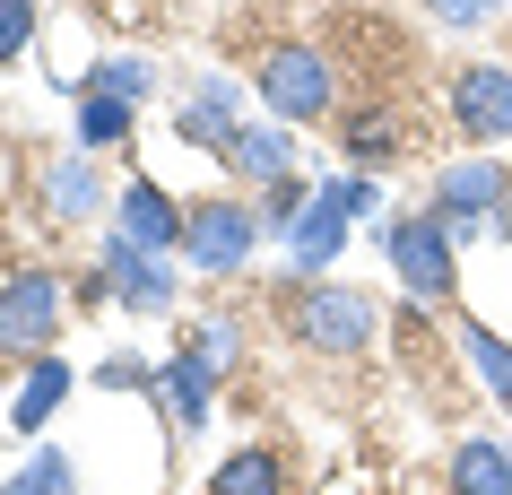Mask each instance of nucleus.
<instances>
[{
	"label": "nucleus",
	"mask_w": 512,
	"mask_h": 495,
	"mask_svg": "<svg viewBox=\"0 0 512 495\" xmlns=\"http://www.w3.org/2000/svg\"><path fill=\"white\" fill-rule=\"evenodd\" d=\"M452 495H512V452L495 435H460L452 452Z\"/></svg>",
	"instance_id": "6ab92c4d"
},
{
	"label": "nucleus",
	"mask_w": 512,
	"mask_h": 495,
	"mask_svg": "<svg viewBox=\"0 0 512 495\" xmlns=\"http://www.w3.org/2000/svg\"><path fill=\"white\" fill-rule=\"evenodd\" d=\"M183 226H191V209L165 192V183H148V174L113 192V235H122V244H139V252H183Z\"/></svg>",
	"instance_id": "9d476101"
},
{
	"label": "nucleus",
	"mask_w": 512,
	"mask_h": 495,
	"mask_svg": "<svg viewBox=\"0 0 512 495\" xmlns=\"http://www.w3.org/2000/svg\"><path fill=\"white\" fill-rule=\"evenodd\" d=\"M96 278H105V296L131 304V313H174V261H165V252H139V244H122V235H105Z\"/></svg>",
	"instance_id": "1a4fd4ad"
},
{
	"label": "nucleus",
	"mask_w": 512,
	"mask_h": 495,
	"mask_svg": "<svg viewBox=\"0 0 512 495\" xmlns=\"http://www.w3.org/2000/svg\"><path fill=\"white\" fill-rule=\"evenodd\" d=\"M70 383H79V374H70V357L27 365V383H18V400H9V426H18V435H44V426H53V409L70 400Z\"/></svg>",
	"instance_id": "dca6fc26"
},
{
	"label": "nucleus",
	"mask_w": 512,
	"mask_h": 495,
	"mask_svg": "<svg viewBox=\"0 0 512 495\" xmlns=\"http://www.w3.org/2000/svg\"><path fill=\"white\" fill-rule=\"evenodd\" d=\"M209 495H287V461L270 443H243V452H226L209 469Z\"/></svg>",
	"instance_id": "a211bd4d"
},
{
	"label": "nucleus",
	"mask_w": 512,
	"mask_h": 495,
	"mask_svg": "<svg viewBox=\"0 0 512 495\" xmlns=\"http://www.w3.org/2000/svg\"><path fill=\"white\" fill-rule=\"evenodd\" d=\"M348 218H356V200H348V174H322V183H313V200H304V218L287 226L296 278H322L330 261L348 252Z\"/></svg>",
	"instance_id": "0eeeda50"
},
{
	"label": "nucleus",
	"mask_w": 512,
	"mask_h": 495,
	"mask_svg": "<svg viewBox=\"0 0 512 495\" xmlns=\"http://www.w3.org/2000/svg\"><path fill=\"white\" fill-rule=\"evenodd\" d=\"M131 131H139V105H131V96H105V87H87V96H79V148H87V157H105V148L122 157Z\"/></svg>",
	"instance_id": "f3484780"
},
{
	"label": "nucleus",
	"mask_w": 512,
	"mask_h": 495,
	"mask_svg": "<svg viewBox=\"0 0 512 495\" xmlns=\"http://www.w3.org/2000/svg\"><path fill=\"white\" fill-rule=\"evenodd\" d=\"M61 313H70V296H61V270H9L0 278V357H27L44 365L61 339Z\"/></svg>",
	"instance_id": "7ed1b4c3"
},
{
	"label": "nucleus",
	"mask_w": 512,
	"mask_h": 495,
	"mask_svg": "<svg viewBox=\"0 0 512 495\" xmlns=\"http://www.w3.org/2000/svg\"><path fill=\"white\" fill-rule=\"evenodd\" d=\"M296 339L313 348V357H365L374 348V330H382V313H374V296H356V287H339V278H304L296 287Z\"/></svg>",
	"instance_id": "20e7f679"
},
{
	"label": "nucleus",
	"mask_w": 512,
	"mask_h": 495,
	"mask_svg": "<svg viewBox=\"0 0 512 495\" xmlns=\"http://www.w3.org/2000/svg\"><path fill=\"white\" fill-rule=\"evenodd\" d=\"M252 252H261V218H252V200H200L183 226V261L209 278H235L252 270Z\"/></svg>",
	"instance_id": "39448f33"
},
{
	"label": "nucleus",
	"mask_w": 512,
	"mask_h": 495,
	"mask_svg": "<svg viewBox=\"0 0 512 495\" xmlns=\"http://www.w3.org/2000/svg\"><path fill=\"white\" fill-rule=\"evenodd\" d=\"M70 487H79V469H70V452H53V443H44V452H35V461L18 469V478H9L0 495H70Z\"/></svg>",
	"instance_id": "5701e85b"
},
{
	"label": "nucleus",
	"mask_w": 512,
	"mask_h": 495,
	"mask_svg": "<svg viewBox=\"0 0 512 495\" xmlns=\"http://www.w3.org/2000/svg\"><path fill=\"white\" fill-rule=\"evenodd\" d=\"M452 122H460V139H478V148L512 139V61H460Z\"/></svg>",
	"instance_id": "6e6552de"
},
{
	"label": "nucleus",
	"mask_w": 512,
	"mask_h": 495,
	"mask_svg": "<svg viewBox=\"0 0 512 495\" xmlns=\"http://www.w3.org/2000/svg\"><path fill=\"white\" fill-rule=\"evenodd\" d=\"M44 218H53V226L113 218V192H105V174H96V157H87V148H70V157L44 165Z\"/></svg>",
	"instance_id": "f8f14e48"
},
{
	"label": "nucleus",
	"mask_w": 512,
	"mask_h": 495,
	"mask_svg": "<svg viewBox=\"0 0 512 495\" xmlns=\"http://www.w3.org/2000/svg\"><path fill=\"white\" fill-rule=\"evenodd\" d=\"M235 131H243V87L226 79V70H200V79H191V96L174 105V139H183V148H217V157H226V148H235Z\"/></svg>",
	"instance_id": "9b49d317"
},
{
	"label": "nucleus",
	"mask_w": 512,
	"mask_h": 495,
	"mask_svg": "<svg viewBox=\"0 0 512 495\" xmlns=\"http://www.w3.org/2000/svg\"><path fill=\"white\" fill-rule=\"evenodd\" d=\"M504 200H512V174H504L495 157H460V165H443V174H434V218L452 226V244L486 235Z\"/></svg>",
	"instance_id": "423d86ee"
},
{
	"label": "nucleus",
	"mask_w": 512,
	"mask_h": 495,
	"mask_svg": "<svg viewBox=\"0 0 512 495\" xmlns=\"http://www.w3.org/2000/svg\"><path fill=\"white\" fill-rule=\"evenodd\" d=\"M252 96L278 122H322V113H339V61L322 44H270L261 70H252Z\"/></svg>",
	"instance_id": "f257e3e1"
},
{
	"label": "nucleus",
	"mask_w": 512,
	"mask_h": 495,
	"mask_svg": "<svg viewBox=\"0 0 512 495\" xmlns=\"http://www.w3.org/2000/svg\"><path fill=\"white\" fill-rule=\"evenodd\" d=\"M209 400H217V374L200 357H157V409H165V426H174V443H191V435H209Z\"/></svg>",
	"instance_id": "ddd939ff"
},
{
	"label": "nucleus",
	"mask_w": 512,
	"mask_h": 495,
	"mask_svg": "<svg viewBox=\"0 0 512 495\" xmlns=\"http://www.w3.org/2000/svg\"><path fill=\"white\" fill-rule=\"evenodd\" d=\"M87 87H105V96H131V105H148V96H157V70H148L139 53H113V61H96V79H87Z\"/></svg>",
	"instance_id": "b1692460"
},
{
	"label": "nucleus",
	"mask_w": 512,
	"mask_h": 495,
	"mask_svg": "<svg viewBox=\"0 0 512 495\" xmlns=\"http://www.w3.org/2000/svg\"><path fill=\"white\" fill-rule=\"evenodd\" d=\"M460 348H469V365H478V383L512 409V339H504V330H486L478 313H460Z\"/></svg>",
	"instance_id": "aec40b11"
},
{
	"label": "nucleus",
	"mask_w": 512,
	"mask_h": 495,
	"mask_svg": "<svg viewBox=\"0 0 512 495\" xmlns=\"http://www.w3.org/2000/svg\"><path fill=\"white\" fill-rule=\"evenodd\" d=\"M426 9H434V27H460V35H469V27H486L504 0H426Z\"/></svg>",
	"instance_id": "bb28decb"
},
{
	"label": "nucleus",
	"mask_w": 512,
	"mask_h": 495,
	"mask_svg": "<svg viewBox=\"0 0 512 495\" xmlns=\"http://www.w3.org/2000/svg\"><path fill=\"white\" fill-rule=\"evenodd\" d=\"M226 165H235L252 192H261V183H278V174H304V165H296V131H287V122H261V131L243 122L235 148H226Z\"/></svg>",
	"instance_id": "2eb2a0df"
},
{
	"label": "nucleus",
	"mask_w": 512,
	"mask_h": 495,
	"mask_svg": "<svg viewBox=\"0 0 512 495\" xmlns=\"http://www.w3.org/2000/svg\"><path fill=\"white\" fill-rule=\"evenodd\" d=\"M35 44V0H0V61H18Z\"/></svg>",
	"instance_id": "a878e982"
},
{
	"label": "nucleus",
	"mask_w": 512,
	"mask_h": 495,
	"mask_svg": "<svg viewBox=\"0 0 512 495\" xmlns=\"http://www.w3.org/2000/svg\"><path fill=\"white\" fill-rule=\"evenodd\" d=\"M374 244H382V261H391V278H400L417 304H443L460 287V252H452V226L434 218H382L374 226Z\"/></svg>",
	"instance_id": "f03ea898"
},
{
	"label": "nucleus",
	"mask_w": 512,
	"mask_h": 495,
	"mask_svg": "<svg viewBox=\"0 0 512 495\" xmlns=\"http://www.w3.org/2000/svg\"><path fill=\"white\" fill-rule=\"evenodd\" d=\"M183 357H200V365L217 374V383H226V365L243 357V322H235V313H209V322H200V330L183 339Z\"/></svg>",
	"instance_id": "4be33fe9"
},
{
	"label": "nucleus",
	"mask_w": 512,
	"mask_h": 495,
	"mask_svg": "<svg viewBox=\"0 0 512 495\" xmlns=\"http://www.w3.org/2000/svg\"><path fill=\"white\" fill-rule=\"evenodd\" d=\"M304 200H313V174H278V183H261V192H252L261 235H278V244H287V226L304 218Z\"/></svg>",
	"instance_id": "412c9836"
},
{
	"label": "nucleus",
	"mask_w": 512,
	"mask_h": 495,
	"mask_svg": "<svg viewBox=\"0 0 512 495\" xmlns=\"http://www.w3.org/2000/svg\"><path fill=\"white\" fill-rule=\"evenodd\" d=\"M400 139H408L400 105H348V113H339V148L356 157V174L391 165V157H400Z\"/></svg>",
	"instance_id": "4468645a"
},
{
	"label": "nucleus",
	"mask_w": 512,
	"mask_h": 495,
	"mask_svg": "<svg viewBox=\"0 0 512 495\" xmlns=\"http://www.w3.org/2000/svg\"><path fill=\"white\" fill-rule=\"evenodd\" d=\"M96 383H105V391H157V357H139V348H113V357L96 365Z\"/></svg>",
	"instance_id": "393cba45"
}]
</instances>
